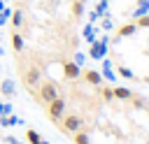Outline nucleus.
<instances>
[{
    "mask_svg": "<svg viewBox=\"0 0 149 144\" xmlns=\"http://www.w3.org/2000/svg\"><path fill=\"white\" fill-rule=\"evenodd\" d=\"M58 125H61V130H63V132L74 135V132L84 130V118H81V116H77V114H68V116H63V118L58 121Z\"/></svg>",
    "mask_w": 149,
    "mask_h": 144,
    "instance_id": "obj_2",
    "label": "nucleus"
},
{
    "mask_svg": "<svg viewBox=\"0 0 149 144\" xmlns=\"http://www.w3.org/2000/svg\"><path fill=\"white\" fill-rule=\"evenodd\" d=\"M100 93H102V100H107V102H109V100H114V91H112L109 86H102V88H100Z\"/></svg>",
    "mask_w": 149,
    "mask_h": 144,
    "instance_id": "obj_25",
    "label": "nucleus"
},
{
    "mask_svg": "<svg viewBox=\"0 0 149 144\" xmlns=\"http://www.w3.org/2000/svg\"><path fill=\"white\" fill-rule=\"evenodd\" d=\"M81 77H84V81L86 84H91V86H102V74L98 72V70H84L81 72Z\"/></svg>",
    "mask_w": 149,
    "mask_h": 144,
    "instance_id": "obj_8",
    "label": "nucleus"
},
{
    "mask_svg": "<svg viewBox=\"0 0 149 144\" xmlns=\"http://www.w3.org/2000/svg\"><path fill=\"white\" fill-rule=\"evenodd\" d=\"M116 72H119V74H121L123 79H135L133 70H130V67H126V65H119V67H116Z\"/></svg>",
    "mask_w": 149,
    "mask_h": 144,
    "instance_id": "obj_22",
    "label": "nucleus"
},
{
    "mask_svg": "<svg viewBox=\"0 0 149 144\" xmlns=\"http://www.w3.org/2000/svg\"><path fill=\"white\" fill-rule=\"evenodd\" d=\"M63 77L70 79V81H74V79L81 77V67H79L77 63H72V60H65V63H63Z\"/></svg>",
    "mask_w": 149,
    "mask_h": 144,
    "instance_id": "obj_6",
    "label": "nucleus"
},
{
    "mask_svg": "<svg viewBox=\"0 0 149 144\" xmlns=\"http://www.w3.org/2000/svg\"><path fill=\"white\" fill-rule=\"evenodd\" d=\"M26 142H28V144H40V142H42V135H40L37 130L28 128V130H26Z\"/></svg>",
    "mask_w": 149,
    "mask_h": 144,
    "instance_id": "obj_16",
    "label": "nucleus"
},
{
    "mask_svg": "<svg viewBox=\"0 0 149 144\" xmlns=\"http://www.w3.org/2000/svg\"><path fill=\"white\" fill-rule=\"evenodd\" d=\"M40 144H49V142H47V139H42V142H40Z\"/></svg>",
    "mask_w": 149,
    "mask_h": 144,
    "instance_id": "obj_32",
    "label": "nucleus"
},
{
    "mask_svg": "<svg viewBox=\"0 0 149 144\" xmlns=\"http://www.w3.org/2000/svg\"><path fill=\"white\" fill-rule=\"evenodd\" d=\"M61 95V88H58V84L56 81H51V79H47V81H40L37 84V88H35V98L42 102V105H49L51 100H56Z\"/></svg>",
    "mask_w": 149,
    "mask_h": 144,
    "instance_id": "obj_1",
    "label": "nucleus"
},
{
    "mask_svg": "<svg viewBox=\"0 0 149 144\" xmlns=\"http://www.w3.org/2000/svg\"><path fill=\"white\" fill-rule=\"evenodd\" d=\"M21 77H23L26 88H37V84L42 81V67H37V65H28V70H23Z\"/></svg>",
    "mask_w": 149,
    "mask_h": 144,
    "instance_id": "obj_5",
    "label": "nucleus"
},
{
    "mask_svg": "<svg viewBox=\"0 0 149 144\" xmlns=\"http://www.w3.org/2000/svg\"><path fill=\"white\" fill-rule=\"evenodd\" d=\"M72 63H77V65H79V67H81V65H84V63H86V56H84V53H81V51H74V56H72Z\"/></svg>",
    "mask_w": 149,
    "mask_h": 144,
    "instance_id": "obj_26",
    "label": "nucleus"
},
{
    "mask_svg": "<svg viewBox=\"0 0 149 144\" xmlns=\"http://www.w3.org/2000/svg\"><path fill=\"white\" fill-rule=\"evenodd\" d=\"M98 33H100V28H95L93 23H86V26H84V30H81V37L91 44V42H95V39H98Z\"/></svg>",
    "mask_w": 149,
    "mask_h": 144,
    "instance_id": "obj_11",
    "label": "nucleus"
},
{
    "mask_svg": "<svg viewBox=\"0 0 149 144\" xmlns=\"http://www.w3.org/2000/svg\"><path fill=\"white\" fill-rule=\"evenodd\" d=\"M107 46H109V37H107V35H100L95 42H91L88 58H93V60H102V58L107 56Z\"/></svg>",
    "mask_w": 149,
    "mask_h": 144,
    "instance_id": "obj_3",
    "label": "nucleus"
},
{
    "mask_svg": "<svg viewBox=\"0 0 149 144\" xmlns=\"http://www.w3.org/2000/svg\"><path fill=\"white\" fill-rule=\"evenodd\" d=\"M112 91H114V98H119V100H130V98L135 95L130 88H123V86H114Z\"/></svg>",
    "mask_w": 149,
    "mask_h": 144,
    "instance_id": "obj_15",
    "label": "nucleus"
},
{
    "mask_svg": "<svg viewBox=\"0 0 149 144\" xmlns=\"http://www.w3.org/2000/svg\"><path fill=\"white\" fill-rule=\"evenodd\" d=\"M23 21H26V16H23V9H12V16H9V23H12V28H14V30H21V28H23Z\"/></svg>",
    "mask_w": 149,
    "mask_h": 144,
    "instance_id": "obj_10",
    "label": "nucleus"
},
{
    "mask_svg": "<svg viewBox=\"0 0 149 144\" xmlns=\"http://www.w3.org/2000/svg\"><path fill=\"white\" fill-rule=\"evenodd\" d=\"M7 114H14L12 102H2V114H0V116H7Z\"/></svg>",
    "mask_w": 149,
    "mask_h": 144,
    "instance_id": "obj_27",
    "label": "nucleus"
},
{
    "mask_svg": "<svg viewBox=\"0 0 149 144\" xmlns=\"http://www.w3.org/2000/svg\"><path fill=\"white\" fill-rule=\"evenodd\" d=\"M142 14H149V0H137V9L133 12V16H142Z\"/></svg>",
    "mask_w": 149,
    "mask_h": 144,
    "instance_id": "obj_17",
    "label": "nucleus"
},
{
    "mask_svg": "<svg viewBox=\"0 0 149 144\" xmlns=\"http://www.w3.org/2000/svg\"><path fill=\"white\" fill-rule=\"evenodd\" d=\"M0 114H2V100H0Z\"/></svg>",
    "mask_w": 149,
    "mask_h": 144,
    "instance_id": "obj_33",
    "label": "nucleus"
},
{
    "mask_svg": "<svg viewBox=\"0 0 149 144\" xmlns=\"http://www.w3.org/2000/svg\"><path fill=\"white\" fill-rule=\"evenodd\" d=\"M0 9H5V2H2V0H0Z\"/></svg>",
    "mask_w": 149,
    "mask_h": 144,
    "instance_id": "obj_30",
    "label": "nucleus"
},
{
    "mask_svg": "<svg viewBox=\"0 0 149 144\" xmlns=\"http://www.w3.org/2000/svg\"><path fill=\"white\" fill-rule=\"evenodd\" d=\"M65 107H68V102H65L63 95H58L56 100H51V102L47 105V114H49V118H51L54 123H58V121L65 116Z\"/></svg>",
    "mask_w": 149,
    "mask_h": 144,
    "instance_id": "obj_4",
    "label": "nucleus"
},
{
    "mask_svg": "<svg viewBox=\"0 0 149 144\" xmlns=\"http://www.w3.org/2000/svg\"><path fill=\"white\" fill-rule=\"evenodd\" d=\"M107 9H109V0H98V5H95V12H98L100 16H105V14H109Z\"/></svg>",
    "mask_w": 149,
    "mask_h": 144,
    "instance_id": "obj_21",
    "label": "nucleus"
},
{
    "mask_svg": "<svg viewBox=\"0 0 149 144\" xmlns=\"http://www.w3.org/2000/svg\"><path fill=\"white\" fill-rule=\"evenodd\" d=\"M12 49H14L16 53H21V51L26 49V39H23V35H21L19 30H12Z\"/></svg>",
    "mask_w": 149,
    "mask_h": 144,
    "instance_id": "obj_12",
    "label": "nucleus"
},
{
    "mask_svg": "<svg viewBox=\"0 0 149 144\" xmlns=\"http://www.w3.org/2000/svg\"><path fill=\"white\" fill-rule=\"evenodd\" d=\"M74 144H91V137H88V132L86 130H79V132H74Z\"/></svg>",
    "mask_w": 149,
    "mask_h": 144,
    "instance_id": "obj_19",
    "label": "nucleus"
},
{
    "mask_svg": "<svg viewBox=\"0 0 149 144\" xmlns=\"http://www.w3.org/2000/svg\"><path fill=\"white\" fill-rule=\"evenodd\" d=\"M100 30H114V21L109 19V14H105V16H100Z\"/></svg>",
    "mask_w": 149,
    "mask_h": 144,
    "instance_id": "obj_20",
    "label": "nucleus"
},
{
    "mask_svg": "<svg viewBox=\"0 0 149 144\" xmlns=\"http://www.w3.org/2000/svg\"><path fill=\"white\" fill-rule=\"evenodd\" d=\"M2 53H5V49H2V46H0V56H2Z\"/></svg>",
    "mask_w": 149,
    "mask_h": 144,
    "instance_id": "obj_31",
    "label": "nucleus"
},
{
    "mask_svg": "<svg viewBox=\"0 0 149 144\" xmlns=\"http://www.w3.org/2000/svg\"><path fill=\"white\" fill-rule=\"evenodd\" d=\"M5 142H7V144H23V142H19V139H16V137H12V135H9V137H5Z\"/></svg>",
    "mask_w": 149,
    "mask_h": 144,
    "instance_id": "obj_29",
    "label": "nucleus"
},
{
    "mask_svg": "<svg viewBox=\"0 0 149 144\" xmlns=\"http://www.w3.org/2000/svg\"><path fill=\"white\" fill-rule=\"evenodd\" d=\"M100 74H102V79H105V81H112V84L116 81V72L112 70V60H109L107 56L102 58V72H100Z\"/></svg>",
    "mask_w": 149,
    "mask_h": 144,
    "instance_id": "obj_9",
    "label": "nucleus"
},
{
    "mask_svg": "<svg viewBox=\"0 0 149 144\" xmlns=\"http://www.w3.org/2000/svg\"><path fill=\"white\" fill-rule=\"evenodd\" d=\"M84 2H86V0H74V2H72V16H74V19H81V14H84Z\"/></svg>",
    "mask_w": 149,
    "mask_h": 144,
    "instance_id": "obj_18",
    "label": "nucleus"
},
{
    "mask_svg": "<svg viewBox=\"0 0 149 144\" xmlns=\"http://www.w3.org/2000/svg\"><path fill=\"white\" fill-rule=\"evenodd\" d=\"M0 93H2L5 98H12V95L16 93V84H14L12 79H5V81H0Z\"/></svg>",
    "mask_w": 149,
    "mask_h": 144,
    "instance_id": "obj_13",
    "label": "nucleus"
},
{
    "mask_svg": "<svg viewBox=\"0 0 149 144\" xmlns=\"http://www.w3.org/2000/svg\"><path fill=\"white\" fill-rule=\"evenodd\" d=\"M98 21H100V14H98V12H95V9H93V12H91V14H88V23H93V26H95V23H98Z\"/></svg>",
    "mask_w": 149,
    "mask_h": 144,
    "instance_id": "obj_28",
    "label": "nucleus"
},
{
    "mask_svg": "<svg viewBox=\"0 0 149 144\" xmlns=\"http://www.w3.org/2000/svg\"><path fill=\"white\" fill-rule=\"evenodd\" d=\"M23 121L16 116V114H7V116H0V125L2 128H12V125H21Z\"/></svg>",
    "mask_w": 149,
    "mask_h": 144,
    "instance_id": "obj_14",
    "label": "nucleus"
},
{
    "mask_svg": "<svg viewBox=\"0 0 149 144\" xmlns=\"http://www.w3.org/2000/svg\"><path fill=\"white\" fill-rule=\"evenodd\" d=\"M9 16H12V9H9V7H5V9H0V28L9 23Z\"/></svg>",
    "mask_w": 149,
    "mask_h": 144,
    "instance_id": "obj_23",
    "label": "nucleus"
},
{
    "mask_svg": "<svg viewBox=\"0 0 149 144\" xmlns=\"http://www.w3.org/2000/svg\"><path fill=\"white\" fill-rule=\"evenodd\" d=\"M135 26H137V28H149V14L137 16V19H135Z\"/></svg>",
    "mask_w": 149,
    "mask_h": 144,
    "instance_id": "obj_24",
    "label": "nucleus"
},
{
    "mask_svg": "<svg viewBox=\"0 0 149 144\" xmlns=\"http://www.w3.org/2000/svg\"><path fill=\"white\" fill-rule=\"evenodd\" d=\"M135 30H137V26H135V21H130V23H123L119 30H116V35L112 37V42H121L123 37H130V35H135Z\"/></svg>",
    "mask_w": 149,
    "mask_h": 144,
    "instance_id": "obj_7",
    "label": "nucleus"
}]
</instances>
